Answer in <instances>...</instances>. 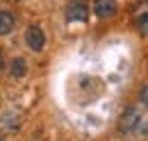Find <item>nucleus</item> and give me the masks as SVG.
<instances>
[{
  "label": "nucleus",
  "instance_id": "nucleus-1",
  "mask_svg": "<svg viewBox=\"0 0 148 141\" xmlns=\"http://www.w3.org/2000/svg\"><path fill=\"white\" fill-rule=\"evenodd\" d=\"M66 18L71 23H84L89 18V7L84 0H71L66 7Z\"/></svg>",
  "mask_w": 148,
  "mask_h": 141
},
{
  "label": "nucleus",
  "instance_id": "nucleus-2",
  "mask_svg": "<svg viewBox=\"0 0 148 141\" xmlns=\"http://www.w3.org/2000/svg\"><path fill=\"white\" fill-rule=\"evenodd\" d=\"M25 43H27V48H32L34 53L43 50V46H46V34H43V30L37 27V25H30V27L25 30Z\"/></svg>",
  "mask_w": 148,
  "mask_h": 141
},
{
  "label": "nucleus",
  "instance_id": "nucleus-3",
  "mask_svg": "<svg viewBox=\"0 0 148 141\" xmlns=\"http://www.w3.org/2000/svg\"><path fill=\"white\" fill-rule=\"evenodd\" d=\"M137 123H139V109L137 107H128L121 114V118H119V132L128 134V132H132L137 127Z\"/></svg>",
  "mask_w": 148,
  "mask_h": 141
},
{
  "label": "nucleus",
  "instance_id": "nucleus-4",
  "mask_svg": "<svg viewBox=\"0 0 148 141\" xmlns=\"http://www.w3.org/2000/svg\"><path fill=\"white\" fill-rule=\"evenodd\" d=\"M93 14L98 18H112L116 14V0H93Z\"/></svg>",
  "mask_w": 148,
  "mask_h": 141
},
{
  "label": "nucleus",
  "instance_id": "nucleus-5",
  "mask_svg": "<svg viewBox=\"0 0 148 141\" xmlns=\"http://www.w3.org/2000/svg\"><path fill=\"white\" fill-rule=\"evenodd\" d=\"M14 27H16V16H14V12L2 9V12H0V36L9 34Z\"/></svg>",
  "mask_w": 148,
  "mask_h": 141
},
{
  "label": "nucleus",
  "instance_id": "nucleus-6",
  "mask_svg": "<svg viewBox=\"0 0 148 141\" xmlns=\"http://www.w3.org/2000/svg\"><path fill=\"white\" fill-rule=\"evenodd\" d=\"M25 70H27L25 59H23V57H14V59H12V64H9V75L18 80V77H23V75H25Z\"/></svg>",
  "mask_w": 148,
  "mask_h": 141
},
{
  "label": "nucleus",
  "instance_id": "nucleus-7",
  "mask_svg": "<svg viewBox=\"0 0 148 141\" xmlns=\"http://www.w3.org/2000/svg\"><path fill=\"white\" fill-rule=\"evenodd\" d=\"M137 21H139V23H137V25H139V32H141V34H144V36L148 39V14L139 16Z\"/></svg>",
  "mask_w": 148,
  "mask_h": 141
},
{
  "label": "nucleus",
  "instance_id": "nucleus-8",
  "mask_svg": "<svg viewBox=\"0 0 148 141\" xmlns=\"http://www.w3.org/2000/svg\"><path fill=\"white\" fill-rule=\"evenodd\" d=\"M141 103H144V105L148 107V84L144 89H141Z\"/></svg>",
  "mask_w": 148,
  "mask_h": 141
},
{
  "label": "nucleus",
  "instance_id": "nucleus-9",
  "mask_svg": "<svg viewBox=\"0 0 148 141\" xmlns=\"http://www.w3.org/2000/svg\"><path fill=\"white\" fill-rule=\"evenodd\" d=\"M0 68H2V53H0Z\"/></svg>",
  "mask_w": 148,
  "mask_h": 141
}]
</instances>
